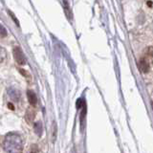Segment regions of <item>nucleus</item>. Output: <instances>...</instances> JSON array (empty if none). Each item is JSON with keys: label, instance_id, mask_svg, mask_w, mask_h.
I'll return each mask as SVG.
<instances>
[{"label": "nucleus", "instance_id": "f257e3e1", "mask_svg": "<svg viewBox=\"0 0 153 153\" xmlns=\"http://www.w3.org/2000/svg\"><path fill=\"white\" fill-rule=\"evenodd\" d=\"M4 148L8 153H20L23 148L20 136L13 133L9 134L4 141Z\"/></svg>", "mask_w": 153, "mask_h": 153}, {"label": "nucleus", "instance_id": "f03ea898", "mask_svg": "<svg viewBox=\"0 0 153 153\" xmlns=\"http://www.w3.org/2000/svg\"><path fill=\"white\" fill-rule=\"evenodd\" d=\"M150 50L151 48H148V53H146V56H143L139 60V68H140L142 73H147L149 71L150 68V59L151 56H153V53L150 54Z\"/></svg>", "mask_w": 153, "mask_h": 153}, {"label": "nucleus", "instance_id": "7ed1b4c3", "mask_svg": "<svg viewBox=\"0 0 153 153\" xmlns=\"http://www.w3.org/2000/svg\"><path fill=\"white\" fill-rule=\"evenodd\" d=\"M13 53L14 59H16V61L19 65H24L26 63V57L24 56L20 47H14Z\"/></svg>", "mask_w": 153, "mask_h": 153}, {"label": "nucleus", "instance_id": "20e7f679", "mask_svg": "<svg viewBox=\"0 0 153 153\" xmlns=\"http://www.w3.org/2000/svg\"><path fill=\"white\" fill-rule=\"evenodd\" d=\"M27 97H28V100L30 102L31 105H36L37 103V98H36V95L35 92H33L32 90H28L27 92Z\"/></svg>", "mask_w": 153, "mask_h": 153}, {"label": "nucleus", "instance_id": "39448f33", "mask_svg": "<svg viewBox=\"0 0 153 153\" xmlns=\"http://www.w3.org/2000/svg\"><path fill=\"white\" fill-rule=\"evenodd\" d=\"M35 116H36V112L33 111L32 108H29L26 112V115H25V118L27 120V122L30 123L33 121V119H35Z\"/></svg>", "mask_w": 153, "mask_h": 153}, {"label": "nucleus", "instance_id": "423d86ee", "mask_svg": "<svg viewBox=\"0 0 153 153\" xmlns=\"http://www.w3.org/2000/svg\"><path fill=\"white\" fill-rule=\"evenodd\" d=\"M33 129H35V132L37 134L38 136L41 135L42 133V124L40 122H36L35 124H33Z\"/></svg>", "mask_w": 153, "mask_h": 153}, {"label": "nucleus", "instance_id": "0eeeda50", "mask_svg": "<svg viewBox=\"0 0 153 153\" xmlns=\"http://www.w3.org/2000/svg\"><path fill=\"white\" fill-rule=\"evenodd\" d=\"M56 139V123H53L52 124V143H55Z\"/></svg>", "mask_w": 153, "mask_h": 153}, {"label": "nucleus", "instance_id": "6e6552de", "mask_svg": "<svg viewBox=\"0 0 153 153\" xmlns=\"http://www.w3.org/2000/svg\"><path fill=\"white\" fill-rule=\"evenodd\" d=\"M8 35V33H7V30H6V28H5L3 25H1L0 24V38H3V37H6Z\"/></svg>", "mask_w": 153, "mask_h": 153}, {"label": "nucleus", "instance_id": "1a4fd4ad", "mask_svg": "<svg viewBox=\"0 0 153 153\" xmlns=\"http://www.w3.org/2000/svg\"><path fill=\"white\" fill-rule=\"evenodd\" d=\"M6 51H5L2 47H0V63L1 62H3L5 60V59H6Z\"/></svg>", "mask_w": 153, "mask_h": 153}, {"label": "nucleus", "instance_id": "9d476101", "mask_svg": "<svg viewBox=\"0 0 153 153\" xmlns=\"http://www.w3.org/2000/svg\"><path fill=\"white\" fill-rule=\"evenodd\" d=\"M29 153H39V149H38V146L36 145H33L29 150Z\"/></svg>", "mask_w": 153, "mask_h": 153}, {"label": "nucleus", "instance_id": "9b49d317", "mask_svg": "<svg viewBox=\"0 0 153 153\" xmlns=\"http://www.w3.org/2000/svg\"><path fill=\"white\" fill-rule=\"evenodd\" d=\"M19 72H20V73L25 76V78H27V79H30L31 78V75L28 73L27 71H25V70H23V69H19Z\"/></svg>", "mask_w": 153, "mask_h": 153}, {"label": "nucleus", "instance_id": "f8f14e48", "mask_svg": "<svg viewBox=\"0 0 153 153\" xmlns=\"http://www.w3.org/2000/svg\"><path fill=\"white\" fill-rule=\"evenodd\" d=\"M9 13H10V16H12V18L13 19V20H14V23H16V25L17 26H19V23H18V20H17V19L16 18V16H14V14L12 13V12H9Z\"/></svg>", "mask_w": 153, "mask_h": 153}, {"label": "nucleus", "instance_id": "ddd939ff", "mask_svg": "<svg viewBox=\"0 0 153 153\" xmlns=\"http://www.w3.org/2000/svg\"><path fill=\"white\" fill-rule=\"evenodd\" d=\"M8 107L10 109H12V110H14V107H13V105L12 103H8Z\"/></svg>", "mask_w": 153, "mask_h": 153}]
</instances>
